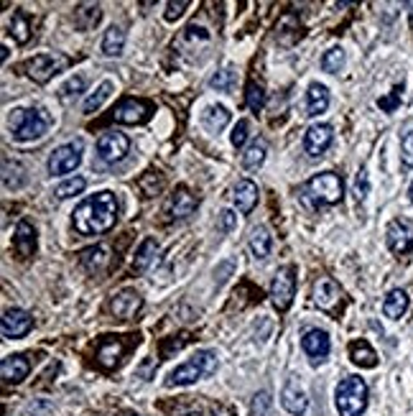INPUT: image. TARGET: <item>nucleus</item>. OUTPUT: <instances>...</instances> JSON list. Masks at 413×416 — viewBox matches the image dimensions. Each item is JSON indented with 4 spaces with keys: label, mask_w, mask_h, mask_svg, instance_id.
<instances>
[{
    "label": "nucleus",
    "mask_w": 413,
    "mask_h": 416,
    "mask_svg": "<svg viewBox=\"0 0 413 416\" xmlns=\"http://www.w3.org/2000/svg\"><path fill=\"white\" fill-rule=\"evenodd\" d=\"M156 256H158V243L153 238H146L141 243V248H138V253H135V258H133V274H146L151 263L156 260Z\"/></svg>",
    "instance_id": "obj_28"
},
{
    "label": "nucleus",
    "mask_w": 413,
    "mask_h": 416,
    "mask_svg": "<svg viewBox=\"0 0 413 416\" xmlns=\"http://www.w3.org/2000/svg\"><path fill=\"white\" fill-rule=\"evenodd\" d=\"M248 135H250V123H248V120H240V123L235 126L233 135H230V141H233L235 149H242V146H245V141H248Z\"/></svg>",
    "instance_id": "obj_42"
},
{
    "label": "nucleus",
    "mask_w": 413,
    "mask_h": 416,
    "mask_svg": "<svg viewBox=\"0 0 413 416\" xmlns=\"http://www.w3.org/2000/svg\"><path fill=\"white\" fill-rule=\"evenodd\" d=\"M298 197H301V202L309 204V207H332V204L342 202L344 181L342 176L335 172L317 174V176H312L306 184H301Z\"/></svg>",
    "instance_id": "obj_3"
},
{
    "label": "nucleus",
    "mask_w": 413,
    "mask_h": 416,
    "mask_svg": "<svg viewBox=\"0 0 413 416\" xmlns=\"http://www.w3.org/2000/svg\"><path fill=\"white\" fill-rule=\"evenodd\" d=\"M235 225H237V215L233 213V210H222L219 213V222H217V230L219 233H233L235 230Z\"/></svg>",
    "instance_id": "obj_45"
},
{
    "label": "nucleus",
    "mask_w": 413,
    "mask_h": 416,
    "mask_svg": "<svg viewBox=\"0 0 413 416\" xmlns=\"http://www.w3.org/2000/svg\"><path fill=\"white\" fill-rule=\"evenodd\" d=\"M265 153H268V143L263 138H258L248 146V151L242 153V166L245 169H258V166L265 161Z\"/></svg>",
    "instance_id": "obj_33"
},
{
    "label": "nucleus",
    "mask_w": 413,
    "mask_h": 416,
    "mask_svg": "<svg viewBox=\"0 0 413 416\" xmlns=\"http://www.w3.org/2000/svg\"><path fill=\"white\" fill-rule=\"evenodd\" d=\"M245 102H248V108L253 113H260L265 105V92L263 87L258 85V82H248V87H245Z\"/></svg>",
    "instance_id": "obj_36"
},
{
    "label": "nucleus",
    "mask_w": 413,
    "mask_h": 416,
    "mask_svg": "<svg viewBox=\"0 0 413 416\" xmlns=\"http://www.w3.org/2000/svg\"><path fill=\"white\" fill-rule=\"evenodd\" d=\"M408 294L403 289H393L388 291V297L382 301V315L388 317V319H401V317L408 312Z\"/></svg>",
    "instance_id": "obj_25"
},
{
    "label": "nucleus",
    "mask_w": 413,
    "mask_h": 416,
    "mask_svg": "<svg viewBox=\"0 0 413 416\" xmlns=\"http://www.w3.org/2000/svg\"><path fill=\"white\" fill-rule=\"evenodd\" d=\"M335 406L339 416H362L367 408V383L360 376H347L337 383Z\"/></svg>",
    "instance_id": "obj_5"
},
{
    "label": "nucleus",
    "mask_w": 413,
    "mask_h": 416,
    "mask_svg": "<svg viewBox=\"0 0 413 416\" xmlns=\"http://www.w3.org/2000/svg\"><path fill=\"white\" fill-rule=\"evenodd\" d=\"M125 353V345L120 342L117 338H105L100 340V345H97V363L105 365V368H115L120 358Z\"/></svg>",
    "instance_id": "obj_22"
},
{
    "label": "nucleus",
    "mask_w": 413,
    "mask_h": 416,
    "mask_svg": "<svg viewBox=\"0 0 413 416\" xmlns=\"http://www.w3.org/2000/svg\"><path fill=\"white\" fill-rule=\"evenodd\" d=\"M189 8V0H171V3H166V13H164V18L166 21H176V18H181L184 16V10Z\"/></svg>",
    "instance_id": "obj_44"
},
{
    "label": "nucleus",
    "mask_w": 413,
    "mask_h": 416,
    "mask_svg": "<svg viewBox=\"0 0 413 416\" xmlns=\"http://www.w3.org/2000/svg\"><path fill=\"white\" fill-rule=\"evenodd\" d=\"M151 108L149 102L143 100H123L115 105V110H112V118L117 123H125V126H141L146 120L151 118Z\"/></svg>",
    "instance_id": "obj_11"
},
{
    "label": "nucleus",
    "mask_w": 413,
    "mask_h": 416,
    "mask_svg": "<svg viewBox=\"0 0 413 416\" xmlns=\"http://www.w3.org/2000/svg\"><path fill=\"white\" fill-rule=\"evenodd\" d=\"M82 141H71L64 143L59 149H54V153L49 156V174L51 176H62V174L74 172L79 164H82Z\"/></svg>",
    "instance_id": "obj_7"
},
{
    "label": "nucleus",
    "mask_w": 413,
    "mask_h": 416,
    "mask_svg": "<svg viewBox=\"0 0 413 416\" xmlns=\"http://www.w3.org/2000/svg\"><path fill=\"white\" fill-rule=\"evenodd\" d=\"M64 64H67V59L59 54H39L26 62V72H28V77L33 82L44 85V82H49V79L54 77L56 72L64 69Z\"/></svg>",
    "instance_id": "obj_10"
},
{
    "label": "nucleus",
    "mask_w": 413,
    "mask_h": 416,
    "mask_svg": "<svg viewBox=\"0 0 413 416\" xmlns=\"http://www.w3.org/2000/svg\"><path fill=\"white\" fill-rule=\"evenodd\" d=\"M128 151H130V141H128V135L120 133V131H108V133H102L97 138V158L105 161V164H117V161H123L128 156Z\"/></svg>",
    "instance_id": "obj_8"
},
{
    "label": "nucleus",
    "mask_w": 413,
    "mask_h": 416,
    "mask_svg": "<svg viewBox=\"0 0 413 416\" xmlns=\"http://www.w3.org/2000/svg\"><path fill=\"white\" fill-rule=\"evenodd\" d=\"M54 126V118L49 115L47 108H16L8 118L10 138L18 143L39 141Z\"/></svg>",
    "instance_id": "obj_2"
},
{
    "label": "nucleus",
    "mask_w": 413,
    "mask_h": 416,
    "mask_svg": "<svg viewBox=\"0 0 413 416\" xmlns=\"http://www.w3.org/2000/svg\"><path fill=\"white\" fill-rule=\"evenodd\" d=\"M329 108V90L319 82H314L306 92V115L309 118H317L321 113H327Z\"/></svg>",
    "instance_id": "obj_23"
},
{
    "label": "nucleus",
    "mask_w": 413,
    "mask_h": 416,
    "mask_svg": "<svg viewBox=\"0 0 413 416\" xmlns=\"http://www.w3.org/2000/svg\"><path fill=\"white\" fill-rule=\"evenodd\" d=\"M79 260H82V266H85L87 271L97 274V271H102V268L110 263L108 248H105V245H94V248H87V251H82Z\"/></svg>",
    "instance_id": "obj_31"
},
{
    "label": "nucleus",
    "mask_w": 413,
    "mask_h": 416,
    "mask_svg": "<svg viewBox=\"0 0 413 416\" xmlns=\"http://www.w3.org/2000/svg\"><path fill=\"white\" fill-rule=\"evenodd\" d=\"M31 327H33V317L28 315L26 309L13 306V309H8V312L3 315L0 332H3V338L6 340H18V338H24V335H28Z\"/></svg>",
    "instance_id": "obj_12"
},
{
    "label": "nucleus",
    "mask_w": 413,
    "mask_h": 416,
    "mask_svg": "<svg viewBox=\"0 0 413 416\" xmlns=\"http://www.w3.org/2000/svg\"><path fill=\"white\" fill-rule=\"evenodd\" d=\"M401 100H403V82L393 87V92H390L388 97H380V100H378V108L385 110V113H396V108L401 105Z\"/></svg>",
    "instance_id": "obj_40"
},
{
    "label": "nucleus",
    "mask_w": 413,
    "mask_h": 416,
    "mask_svg": "<svg viewBox=\"0 0 413 416\" xmlns=\"http://www.w3.org/2000/svg\"><path fill=\"white\" fill-rule=\"evenodd\" d=\"M141 306H143V299L138 291L123 289L110 299L108 309H110V315L117 317V319H130V317H135L138 312H141Z\"/></svg>",
    "instance_id": "obj_13"
},
{
    "label": "nucleus",
    "mask_w": 413,
    "mask_h": 416,
    "mask_svg": "<svg viewBox=\"0 0 413 416\" xmlns=\"http://www.w3.org/2000/svg\"><path fill=\"white\" fill-rule=\"evenodd\" d=\"M125 49V28L123 26H110L102 36V54L105 56H120Z\"/></svg>",
    "instance_id": "obj_29"
},
{
    "label": "nucleus",
    "mask_w": 413,
    "mask_h": 416,
    "mask_svg": "<svg viewBox=\"0 0 413 416\" xmlns=\"http://www.w3.org/2000/svg\"><path fill=\"white\" fill-rule=\"evenodd\" d=\"M31 373V360L26 355H8L0 363V376L6 383H21Z\"/></svg>",
    "instance_id": "obj_18"
},
{
    "label": "nucleus",
    "mask_w": 413,
    "mask_h": 416,
    "mask_svg": "<svg viewBox=\"0 0 413 416\" xmlns=\"http://www.w3.org/2000/svg\"><path fill=\"white\" fill-rule=\"evenodd\" d=\"M10 36L18 41V44H26L31 39V24H28V16L24 10H16L13 18H10Z\"/></svg>",
    "instance_id": "obj_34"
},
{
    "label": "nucleus",
    "mask_w": 413,
    "mask_h": 416,
    "mask_svg": "<svg viewBox=\"0 0 413 416\" xmlns=\"http://www.w3.org/2000/svg\"><path fill=\"white\" fill-rule=\"evenodd\" d=\"M401 161L405 169H413V131H408L401 141Z\"/></svg>",
    "instance_id": "obj_41"
},
{
    "label": "nucleus",
    "mask_w": 413,
    "mask_h": 416,
    "mask_svg": "<svg viewBox=\"0 0 413 416\" xmlns=\"http://www.w3.org/2000/svg\"><path fill=\"white\" fill-rule=\"evenodd\" d=\"M294 294H296V268L286 266L273 276V281H271L273 306H276L278 312H286L291 306V301H294Z\"/></svg>",
    "instance_id": "obj_6"
},
{
    "label": "nucleus",
    "mask_w": 413,
    "mask_h": 416,
    "mask_svg": "<svg viewBox=\"0 0 413 416\" xmlns=\"http://www.w3.org/2000/svg\"><path fill=\"white\" fill-rule=\"evenodd\" d=\"M337 301H339V286L329 276H319L314 281V304L324 312H332Z\"/></svg>",
    "instance_id": "obj_19"
},
{
    "label": "nucleus",
    "mask_w": 413,
    "mask_h": 416,
    "mask_svg": "<svg viewBox=\"0 0 413 416\" xmlns=\"http://www.w3.org/2000/svg\"><path fill=\"white\" fill-rule=\"evenodd\" d=\"M258 194H260V192H258L255 181H250V179H240L233 189V199L242 215H250L253 210H255Z\"/></svg>",
    "instance_id": "obj_21"
},
{
    "label": "nucleus",
    "mask_w": 413,
    "mask_h": 416,
    "mask_svg": "<svg viewBox=\"0 0 413 416\" xmlns=\"http://www.w3.org/2000/svg\"><path fill=\"white\" fill-rule=\"evenodd\" d=\"M13 248H16L18 258H31L36 253V230H33L31 222L21 220L16 225V233H13Z\"/></svg>",
    "instance_id": "obj_20"
},
{
    "label": "nucleus",
    "mask_w": 413,
    "mask_h": 416,
    "mask_svg": "<svg viewBox=\"0 0 413 416\" xmlns=\"http://www.w3.org/2000/svg\"><path fill=\"white\" fill-rule=\"evenodd\" d=\"M332 141H335V131H332V126L319 123V126H312L304 133V151L312 158H317L332 146Z\"/></svg>",
    "instance_id": "obj_15"
},
{
    "label": "nucleus",
    "mask_w": 413,
    "mask_h": 416,
    "mask_svg": "<svg viewBox=\"0 0 413 416\" xmlns=\"http://www.w3.org/2000/svg\"><path fill=\"white\" fill-rule=\"evenodd\" d=\"M301 347H304V353L309 355L312 365H321V363L329 358L332 342H329V335L324 330H309L304 338H301Z\"/></svg>",
    "instance_id": "obj_14"
},
{
    "label": "nucleus",
    "mask_w": 413,
    "mask_h": 416,
    "mask_svg": "<svg viewBox=\"0 0 413 416\" xmlns=\"http://www.w3.org/2000/svg\"><path fill=\"white\" fill-rule=\"evenodd\" d=\"M112 90H115V85H112L110 79H105V82H102V85L97 87V90H94V92L85 100V105H82V110H85L87 115H92L94 110H100L102 102H105V100L110 97V94H112Z\"/></svg>",
    "instance_id": "obj_32"
},
{
    "label": "nucleus",
    "mask_w": 413,
    "mask_h": 416,
    "mask_svg": "<svg viewBox=\"0 0 413 416\" xmlns=\"http://www.w3.org/2000/svg\"><path fill=\"white\" fill-rule=\"evenodd\" d=\"M385 243L396 256H405L413 251V220L405 217H396L388 222L385 228Z\"/></svg>",
    "instance_id": "obj_9"
},
{
    "label": "nucleus",
    "mask_w": 413,
    "mask_h": 416,
    "mask_svg": "<svg viewBox=\"0 0 413 416\" xmlns=\"http://www.w3.org/2000/svg\"><path fill=\"white\" fill-rule=\"evenodd\" d=\"M344 67V49L342 47H335V49H329L327 54L321 56V69L324 72H339Z\"/></svg>",
    "instance_id": "obj_38"
},
{
    "label": "nucleus",
    "mask_w": 413,
    "mask_h": 416,
    "mask_svg": "<svg viewBox=\"0 0 413 416\" xmlns=\"http://www.w3.org/2000/svg\"><path fill=\"white\" fill-rule=\"evenodd\" d=\"M71 222L79 235H102L115 228L117 222V197L112 192H97L79 202L71 213Z\"/></svg>",
    "instance_id": "obj_1"
},
{
    "label": "nucleus",
    "mask_w": 413,
    "mask_h": 416,
    "mask_svg": "<svg viewBox=\"0 0 413 416\" xmlns=\"http://www.w3.org/2000/svg\"><path fill=\"white\" fill-rule=\"evenodd\" d=\"M271 245H273V238L271 233H268V228L260 225V228H255L250 233V253H253L258 260H265L271 256Z\"/></svg>",
    "instance_id": "obj_30"
},
{
    "label": "nucleus",
    "mask_w": 413,
    "mask_h": 416,
    "mask_svg": "<svg viewBox=\"0 0 413 416\" xmlns=\"http://www.w3.org/2000/svg\"><path fill=\"white\" fill-rule=\"evenodd\" d=\"M194 210H196V197L187 187H179L169 197V202H166V213L171 215V220H187V217L194 215Z\"/></svg>",
    "instance_id": "obj_16"
},
{
    "label": "nucleus",
    "mask_w": 413,
    "mask_h": 416,
    "mask_svg": "<svg viewBox=\"0 0 413 416\" xmlns=\"http://www.w3.org/2000/svg\"><path fill=\"white\" fill-rule=\"evenodd\" d=\"M85 87H87V77L85 74H77V77H71L69 82L62 87V97H71V94L85 92Z\"/></svg>",
    "instance_id": "obj_43"
},
{
    "label": "nucleus",
    "mask_w": 413,
    "mask_h": 416,
    "mask_svg": "<svg viewBox=\"0 0 413 416\" xmlns=\"http://www.w3.org/2000/svg\"><path fill=\"white\" fill-rule=\"evenodd\" d=\"M135 416H138V414H135Z\"/></svg>",
    "instance_id": "obj_48"
},
{
    "label": "nucleus",
    "mask_w": 413,
    "mask_h": 416,
    "mask_svg": "<svg viewBox=\"0 0 413 416\" xmlns=\"http://www.w3.org/2000/svg\"><path fill=\"white\" fill-rule=\"evenodd\" d=\"M227 123H230V110H227L225 105H210V108L202 113V126L207 133H219V131H225Z\"/></svg>",
    "instance_id": "obj_24"
},
{
    "label": "nucleus",
    "mask_w": 413,
    "mask_h": 416,
    "mask_svg": "<svg viewBox=\"0 0 413 416\" xmlns=\"http://www.w3.org/2000/svg\"><path fill=\"white\" fill-rule=\"evenodd\" d=\"M217 370V355L212 350H199L189 358L187 363H181L169 373L166 378V385H189L194 381H202V378L212 376Z\"/></svg>",
    "instance_id": "obj_4"
},
{
    "label": "nucleus",
    "mask_w": 413,
    "mask_h": 416,
    "mask_svg": "<svg viewBox=\"0 0 413 416\" xmlns=\"http://www.w3.org/2000/svg\"><path fill=\"white\" fill-rule=\"evenodd\" d=\"M408 199H411V204H413V181H411V189H408Z\"/></svg>",
    "instance_id": "obj_47"
},
{
    "label": "nucleus",
    "mask_w": 413,
    "mask_h": 416,
    "mask_svg": "<svg viewBox=\"0 0 413 416\" xmlns=\"http://www.w3.org/2000/svg\"><path fill=\"white\" fill-rule=\"evenodd\" d=\"M235 82H237V72H235L233 67H225V69L217 72V74L210 79V87H214L219 92H230L235 87Z\"/></svg>",
    "instance_id": "obj_35"
},
{
    "label": "nucleus",
    "mask_w": 413,
    "mask_h": 416,
    "mask_svg": "<svg viewBox=\"0 0 413 416\" xmlns=\"http://www.w3.org/2000/svg\"><path fill=\"white\" fill-rule=\"evenodd\" d=\"M281 403H283V408H286L289 414H294V416H304L306 414V408H309V399H306L304 388L296 383V378H291L289 383L283 385Z\"/></svg>",
    "instance_id": "obj_17"
},
{
    "label": "nucleus",
    "mask_w": 413,
    "mask_h": 416,
    "mask_svg": "<svg viewBox=\"0 0 413 416\" xmlns=\"http://www.w3.org/2000/svg\"><path fill=\"white\" fill-rule=\"evenodd\" d=\"M85 187H87V181L82 179V176H74V179L62 181V184L54 189V194L59 197V199H69V197H74V194H82V189Z\"/></svg>",
    "instance_id": "obj_37"
},
{
    "label": "nucleus",
    "mask_w": 413,
    "mask_h": 416,
    "mask_svg": "<svg viewBox=\"0 0 413 416\" xmlns=\"http://www.w3.org/2000/svg\"><path fill=\"white\" fill-rule=\"evenodd\" d=\"M268 403H271L268 393H260V396H255V401H253V414L265 416V406H268Z\"/></svg>",
    "instance_id": "obj_46"
},
{
    "label": "nucleus",
    "mask_w": 413,
    "mask_h": 416,
    "mask_svg": "<svg viewBox=\"0 0 413 416\" xmlns=\"http://www.w3.org/2000/svg\"><path fill=\"white\" fill-rule=\"evenodd\" d=\"M350 360L360 368H375L378 365V353H375L367 340H355L350 342Z\"/></svg>",
    "instance_id": "obj_27"
},
{
    "label": "nucleus",
    "mask_w": 413,
    "mask_h": 416,
    "mask_svg": "<svg viewBox=\"0 0 413 416\" xmlns=\"http://www.w3.org/2000/svg\"><path fill=\"white\" fill-rule=\"evenodd\" d=\"M102 8L97 3H82L77 10H74V26L79 31H92L94 26L100 24Z\"/></svg>",
    "instance_id": "obj_26"
},
{
    "label": "nucleus",
    "mask_w": 413,
    "mask_h": 416,
    "mask_svg": "<svg viewBox=\"0 0 413 416\" xmlns=\"http://www.w3.org/2000/svg\"><path fill=\"white\" fill-rule=\"evenodd\" d=\"M352 194L357 199V204H362L370 194V176H367V169H360L357 176H355V189H352Z\"/></svg>",
    "instance_id": "obj_39"
}]
</instances>
